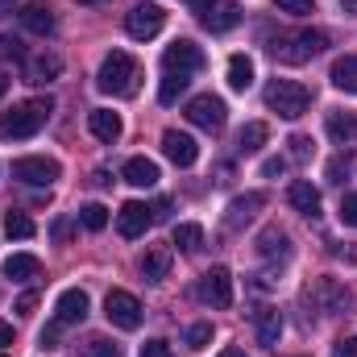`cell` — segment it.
I'll return each instance as SVG.
<instances>
[{
    "instance_id": "6da1fadb",
    "label": "cell",
    "mask_w": 357,
    "mask_h": 357,
    "mask_svg": "<svg viewBox=\"0 0 357 357\" xmlns=\"http://www.w3.org/2000/svg\"><path fill=\"white\" fill-rule=\"evenodd\" d=\"M328 46V38L320 29H278L266 38V50L274 63H287V67H299L307 63L312 54H320Z\"/></svg>"
},
{
    "instance_id": "7a4b0ae2",
    "label": "cell",
    "mask_w": 357,
    "mask_h": 357,
    "mask_svg": "<svg viewBox=\"0 0 357 357\" xmlns=\"http://www.w3.org/2000/svg\"><path fill=\"white\" fill-rule=\"evenodd\" d=\"M50 112H54V104L50 100H25V104H17L13 112H4L0 116V142H25V137H38L42 129H46V121H50Z\"/></svg>"
},
{
    "instance_id": "3957f363",
    "label": "cell",
    "mask_w": 357,
    "mask_h": 357,
    "mask_svg": "<svg viewBox=\"0 0 357 357\" xmlns=\"http://www.w3.org/2000/svg\"><path fill=\"white\" fill-rule=\"evenodd\" d=\"M137 84H142V67H137V59H133V54H125V50L104 54L100 75H96V88L108 91V96H133Z\"/></svg>"
},
{
    "instance_id": "277c9868",
    "label": "cell",
    "mask_w": 357,
    "mask_h": 357,
    "mask_svg": "<svg viewBox=\"0 0 357 357\" xmlns=\"http://www.w3.org/2000/svg\"><path fill=\"white\" fill-rule=\"evenodd\" d=\"M262 100H266L270 112H278L282 121H299L312 108V91L303 88V84H295V79H270Z\"/></svg>"
},
{
    "instance_id": "5b68a950",
    "label": "cell",
    "mask_w": 357,
    "mask_h": 357,
    "mask_svg": "<svg viewBox=\"0 0 357 357\" xmlns=\"http://www.w3.org/2000/svg\"><path fill=\"white\" fill-rule=\"evenodd\" d=\"M191 13L212 33H229V29L241 25V4L237 0H191Z\"/></svg>"
},
{
    "instance_id": "8992f818",
    "label": "cell",
    "mask_w": 357,
    "mask_h": 357,
    "mask_svg": "<svg viewBox=\"0 0 357 357\" xmlns=\"http://www.w3.org/2000/svg\"><path fill=\"white\" fill-rule=\"evenodd\" d=\"M187 121L191 125H199V129H208V133H220L225 129V121H229V108H225V100L220 96H191L187 100Z\"/></svg>"
},
{
    "instance_id": "52a82bcc",
    "label": "cell",
    "mask_w": 357,
    "mask_h": 357,
    "mask_svg": "<svg viewBox=\"0 0 357 357\" xmlns=\"http://www.w3.org/2000/svg\"><path fill=\"white\" fill-rule=\"evenodd\" d=\"M104 316H108L112 328L133 333V328L142 324V303H137V295H129V291H108V299H104Z\"/></svg>"
},
{
    "instance_id": "ba28073f",
    "label": "cell",
    "mask_w": 357,
    "mask_h": 357,
    "mask_svg": "<svg viewBox=\"0 0 357 357\" xmlns=\"http://www.w3.org/2000/svg\"><path fill=\"white\" fill-rule=\"evenodd\" d=\"M199 67H204V50L195 42H187V38H178L162 50V71L167 75H195Z\"/></svg>"
},
{
    "instance_id": "9c48e42d",
    "label": "cell",
    "mask_w": 357,
    "mask_h": 357,
    "mask_svg": "<svg viewBox=\"0 0 357 357\" xmlns=\"http://www.w3.org/2000/svg\"><path fill=\"white\" fill-rule=\"evenodd\" d=\"M59 175H63V167H59L54 158H42V154L13 162V178H17V183H29V187H50Z\"/></svg>"
},
{
    "instance_id": "30bf717a",
    "label": "cell",
    "mask_w": 357,
    "mask_h": 357,
    "mask_svg": "<svg viewBox=\"0 0 357 357\" xmlns=\"http://www.w3.org/2000/svg\"><path fill=\"white\" fill-rule=\"evenodd\" d=\"M162 25H167V13H162L158 4H133V8H129V17H125V33H129V38H137V42L154 38Z\"/></svg>"
},
{
    "instance_id": "8fae6325",
    "label": "cell",
    "mask_w": 357,
    "mask_h": 357,
    "mask_svg": "<svg viewBox=\"0 0 357 357\" xmlns=\"http://www.w3.org/2000/svg\"><path fill=\"white\" fill-rule=\"evenodd\" d=\"M312 303H316L324 316H345V312L354 307V295H349L337 278H320V282L312 287Z\"/></svg>"
},
{
    "instance_id": "7c38bea8",
    "label": "cell",
    "mask_w": 357,
    "mask_h": 357,
    "mask_svg": "<svg viewBox=\"0 0 357 357\" xmlns=\"http://www.w3.org/2000/svg\"><path fill=\"white\" fill-rule=\"evenodd\" d=\"M199 299H204L208 307H216V312L229 307V303H233V274L225 266H212L199 278Z\"/></svg>"
},
{
    "instance_id": "4fadbf2b",
    "label": "cell",
    "mask_w": 357,
    "mask_h": 357,
    "mask_svg": "<svg viewBox=\"0 0 357 357\" xmlns=\"http://www.w3.org/2000/svg\"><path fill=\"white\" fill-rule=\"evenodd\" d=\"M91 299L88 291H79V287H67L63 295H59V303H54V320L63 324V328H71V324H79L84 316H88Z\"/></svg>"
},
{
    "instance_id": "5bb4252c",
    "label": "cell",
    "mask_w": 357,
    "mask_h": 357,
    "mask_svg": "<svg viewBox=\"0 0 357 357\" xmlns=\"http://www.w3.org/2000/svg\"><path fill=\"white\" fill-rule=\"evenodd\" d=\"M154 225V216H150V208L146 204H137V199H129V204H121V212H116V233L121 237H142L146 229Z\"/></svg>"
},
{
    "instance_id": "9a60e30c",
    "label": "cell",
    "mask_w": 357,
    "mask_h": 357,
    "mask_svg": "<svg viewBox=\"0 0 357 357\" xmlns=\"http://www.w3.org/2000/svg\"><path fill=\"white\" fill-rule=\"evenodd\" d=\"M162 154H167L175 167H195V158H199V146H195V137H191V133L167 129V133H162Z\"/></svg>"
},
{
    "instance_id": "2e32d148",
    "label": "cell",
    "mask_w": 357,
    "mask_h": 357,
    "mask_svg": "<svg viewBox=\"0 0 357 357\" xmlns=\"http://www.w3.org/2000/svg\"><path fill=\"white\" fill-rule=\"evenodd\" d=\"M262 208H266V195H262V191H245V195H237V199L225 208V225H229V229H241V225H250Z\"/></svg>"
},
{
    "instance_id": "e0dca14e",
    "label": "cell",
    "mask_w": 357,
    "mask_h": 357,
    "mask_svg": "<svg viewBox=\"0 0 357 357\" xmlns=\"http://www.w3.org/2000/svg\"><path fill=\"white\" fill-rule=\"evenodd\" d=\"M21 25L29 29V33H38V38H46V33H54V8L46 4V0H29V4H21Z\"/></svg>"
},
{
    "instance_id": "ac0fdd59",
    "label": "cell",
    "mask_w": 357,
    "mask_h": 357,
    "mask_svg": "<svg viewBox=\"0 0 357 357\" xmlns=\"http://www.w3.org/2000/svg\"><path fill=\"white\" fill-rule=\"evenodd\" d=\"M287 199H291V208L295 212H303V216H320V187H312L307 178H295L291 183V191H287Z\"/></svg>"
},
{
    "instance_id": "d6986e66",
    "label": "cell",
    "mask_w": 357,
    "mask_h": 357,
    "mask_svg": "<svg viewBox=\"0 0 357 357\" xmlns=\"http://www.w3.org/2000/svg\"><path fill=\"white\" fill-rule=\"evenodd\" d=\"M171 262H175L171 245H150L146 258H142V278H146V282H162V278L171 274Z\"/></svg>"
},
{
    "instance_id": "ffe728a7",
    "label": "cell",
    "mask_w": 357,
    "mask_h": 357,
    "mask_svg": "<svg viewBox=\"0 0 357 357\" xmlns=\"http://www.w3.org/2000/svg\"><path fill=\"white\" fill-rule=\"evenodd\" d=\"M88 129H91V137H100V142H108V146H112V142L121 137V129H125V125H121V116H116L112 108H91V112H88Z\"/></svg>"
},
{
    "instance_id": "44dd1931",
    "label": "cell",
    "mask_w": 357,
    "mask_h": 357,
    "mask_svg": "<svg viewBox=\"0 0 357 357\" xmlns=\"http://www.w3.org/2000/svg\"><path fill=\"white\" fill-rule=\"evenodd\" d=\"M258 254L270 258V262H287L291 258V237L278 225H270V229H262V237H258Z\"/></svg>"
},
{
    "instance_id": "7402d4cb",
    "label": "cell",
    "mask_w": 357,
    "mask_h": 357,
    "mask_svg": "<svg viewBox=\"0 0 357 357\" xmlns=\"http://www.w3.org/2000/svg\"><path fill=\"white\" fill-rule=\"evenodd\" d=\"M63 75V59L59 54H38V59H25V79L29 84H50Z\"/></svg>"
},
{
    "instance_id": "603a6c76",
    "label": "cell",
    "mask_w": 357,
    "mask_h": 357,
    "mask_svg": "<svg viewBox=\"0 0 357 357\" xmlns=\"http://www.w3.org/2000/svg\"><path fill=\"white\" fill-rule=\"evenodd\" d=\"M254 328H258V341L274 349L278 345V337H282V316H278V307H258L254 312Z\"/></svg>"
},
{
    "instance_id": "cb8c5ba5",
    "label": "cell",
    "mask_w": 357,
    "mask_h": 357,
    "mask_svg": "<svg viewBox=\"0 0 357 357\" xmlns=\"http://www.w3.org/2000/svg\"><path fill=\"white\" fill-rule=\"evenodd\" d=\"M324 129H328V137H333L337 146H354L357 142V116L354 112H328Z\"/></svg>"
},
{
    "instance_id": "d4e9b609",
    "label": "cell",
    "mask_w": 357,
    "mask_h": 357,
    "mask_svg": "<svg viewBox=\"0 0 357 357\" xmlns=\"http://www.w3.org/2000/svg\"><path fill=\"white\" fill-rule=\"evenodd\" d=\"M328 79H333V88H337V91L357 96V54L337 59V63H333V71H328Z\"/></svg>"
},
{
    "instance_id": "484cf974",
    "label": "cell",
    "mask_w": 357,
    "mask_h": 357,
    "mask_svg": "<svg viewBox=\"0 0 357 357\" xmlns=\"http://www.w3.org/2000/svg\"><path fill=\"white\" fill-rule=\"evenodd\" d=\"M121 175H125L129 187H154V183H158V167H154L150 158H129Z\"/></svg>"
},
{
    "instance_id": "4316f807",
    "label": "cell",
    "mask_w": 357,
    "mask_h": 357,
    "mask_svg": "<svg viewBox=\"0 0 357 357\" xmlns=\"http://www.w3.org/2000/svg\"><path fill=\"white\" fill-rule=\"evenodd\" d=\"M38 270H42V262H38L33 254H8V258H4V278H13V282L38 278Z\"/></svg>"
},
{
    "instance_id": "83f0119b",
    "label": "cell",
    "mask_w": 357,
    "mask_h": 357,
    "mask_svg": "<svg viewBox=\"0 0 357 357\" xmlns=\"http://www.w3.org/2000/svg\"><path fill=\"white\" fill-rule=\"evenodd\" d=\"M266 137H270L266 121H250V125L237 133V150H241V154H258V150L266 146Z\"/></svg>"
},
{
    "instance_id": "f1b7e54d",
    "label": "cell",
    "mask_w": 357,
    "mask_h": 357,
    "mask_svg": "<svg viewBox=\"0 0 357 357\" xmlns=\"http://www.w3.org/2000/svg\"><path fill=\"white\" fill-rule=\"evenodd\" d=\"M229 88L233 91L254 88V63H250L245 54H233V59H229Z\"/></svg>"
},
{
    "instance_id": "f546056e",
    "label": "cell",
    "mask_w": 357,
    "mask_h": 357,
    "mask_svg": "<svg viewBox=\"0 0 357 357\" xmlns=\"http://www.w3.org/2000/svg\"><path fill=\"white\" fill-rule=\"evenodd\" d=\"M175 245L183 250V254H195V250L204 245V229H199L195 220H183V225H175Z\"/></svg>"
},
{
    "instance_id": "4dcf8cb0",
    "label": "cell",
    "mask_w": 357,
    "mask_h": 357,
    "mask_svg": "<svg viewBox=\"0 0 357 357\" xmlns=\"http://www.w3.org/2000/svg\"><path fill=\"white\" fill-rule=\"evenodd\" d=\"M4 233H8V241H29L38 229L25 212H4Z\"/></svg>"
},
{
    "instance_id": "1f68e13d",
    "label": "cell",
    "mask_w": 357,
    "mask_h": 357,
    "mask_svg": "<svg viewBox=\"0 0 357 357\" xmlns=\"http://www.w3.org/2000/svg\"><path fill=\"white\" fill-rule=\"evenodd\" d=\"M79 225H84L88 233H100V229L108 225V208H104V204H84V208H79Z\"/></svg>"
},
{
    "instance_id": "d6a6232c",
    "label": "cell",
    "mask_w": 357,
    "mask_h": 357,
    "mask_svg": "<svg viewBox=\"0 0 357 357\" xmlns=\"http://www.w3.org/2000/svg\"><path fill=\"white\" fill-rule=\"evenodd\" d=\"M187 84H191V75H167L162 88H158V100H162V104H175L178 96L187 91Z\"/></svg>"
},
{
    "instance_id": "836d02e7",
    "label": "cell",
    "mask_w": 357,
    "mask_h": 357,
    "mask_svg": "<svg viewBox=\"0 0 357 357\" xmlns=\"http://www.w3.org/2000/svg\"><path fill=\"white\" fill-rule=\"evenodd\" d=\"M208 345H212V324H208V320L191 324V328H187V349L199 354V349H208Z\"/></svg>"
},
{
    "instance_id": "e575fe53",
    "label": "cell",
    "mask_w": 357,
    "mask_h": 357,
    "mask_svg": "<svg viewBox=\"0 0 357 357\" xmlns=\"http://www.w3.org/2000/svg\"><path fill=\"white\" fill-rule=\"evenodd\" d=\"M0 63H25V46L13 33H0Z\"/></svg>"
},
{
    "instance_id": "d590c367",
    "label": "cell",
    "mask_w": 357,
    "mask_h": 357,
    "mask_svg": "<svg viewBox=\"0 0 357 357\" xmlns=\"http://www.w3.org/2000/svg\"><path fill=\"white\" fill-rule=\"evenodd\" d=\"M274 8L291 13V17H307V13H316V0H274Z\"/></svg>"
},
{
    "instance_id": "8d00e7d4",
    "label": "cell",
    "mask_w": 357,
    "mask_h": 357,
    "mask_svg": "<svg viewBox=\"0 0 357 357\" xmlns=\"http://www.w3.org/2000/svg\"><path fill=\"white\" fill-rule=\"evenodd\" d=\"M79 357H116V345H112V341H104V337H91L88 345L79 349Z\"/></svg>"
},
{
    "instance_id": "74e56055",
    "label": "cell",
    "mask_w": 357,
    "mask_h": 357,
    "mask_svg": "<svg viewBox=\"0 0 357 357\" xmlns=\"http://www.w3.org/2000/svg\"><path fill=\"white\" fill-rule=\"evenodd\" d=\"M337 216H341V225L357 229V195H341V208H337Z\"/></svg>"
},
{
    "instance_id": "f35d334b",
    "label": "cell",
    "mask_w": 357,
    "mask_h": 357,
    "mask_svg": "<svg viewBox=\"0 0 357 357\" xmlns=\"http://www.w3.org/2000/svg\"><path fill=\"white\" fill-rule=\"evenodd\" d=\"M291 154H295L299 162H307V158L316 154V146H312V137H303V133H295V137H291Z\"/></svg>"
},
{
    "instance_id": "ab89813d",
    "label": "cell",
    "mask_w": 357,
    "mask_h": 357,
    "mask_svg": "<svg viewBox=\"0 0 357 357\" xmlns=\"http://www.w3.org/2000/svg\"><path fill=\"white\" fill-rule=\"evenodd\" d=\"M137 357H171V345H167V341H146Z\"/></svg>"
},
{
    "instance_id": "60d3db41",
    "label": "cell",
    "mask_w": 357,
    "mask_h": 357,
    "mask_svg": "<svg viewBox=\"0 0 357 357\" xmlns=\"http://www.w3.org/2000/svg\"><path fill=\"white\" fill-rule=\"evenodd\" d=\"M59 328H63L59 320H54L50 328H42V349H59Z\"/></svg>"
},
{
    "instance_id": "b9f144b4",
    "label": "cell",
    "mask_w": 357,
    "mask_h": 357,
    "mask_svg": "<svg viewBox=\"0 0 357 357\" xmlns=\"http://www.w3.org/2000/svg\"><path fill=\"white\" fill-rule=\"evenodd\" d=\"M282 171H287V158H266V162H262V175L266 178H278Z\"/></svg>"
},
{
    "instance_id": "7bdbcfd3",
    "label": "cell",
    "mask_w": 357,
    "mask_h": 357,
    "mask_svg": "<svg viewBox=\"0 0 357 357\" xmlns=\"http://www.w3.org/2000/svg\"><path fill=\"white\" fill-rule=\"evenodd\" d=\"M33 307H38V295H33V291H25V295H17V312H21V316H29Z\"/></svg>"
},
{
    "instance_id": "ee69618b",
    "label": "cell",
    "mask_w": 357,
    "mask_h": 357,
    "mask_svg": "<svg viewBox=\"0 0 357 357\" xmlns=\"http://www.w3.org/2000/svg\"><path fill=\"white\" fill-rule=\"evenodd\" d=\"M333 357H357V337H349V341H337Z\"/></svg>"
},
{
    "instance_id": "f6af8a7d",
    "label": "cell",
    "mask_w": 357,
    "mask_h": 357,
    "mask_svg": "<svg viewBox=\"0 0 357 357\" xmlns=\"http://www.w3.org/2000/svg\"><path fill=\"white\" fill-rule=\"evenodd\" d=\"M167 212H171V199H158V204L150 208V216H154V220H167Z\"/></svg>"
},
{
    "instance_id": "bcb514c9",
    "label": "cell",
    "mask_w": 357,
    "mask_h": 357,
    "mask_svg": "<svg viewBox=\"0 0 357 357\" xmlns=\"http://www.w3.org/2000/svg\"><path fill=\"white\" fill-rule=\"evenodd\" d=\"M8 345H13V324L0 320V349H8Z\"/></svg>"
},
{
    "instance_id": "7dc6e473",
    "label": "cell",
    "mask_w": 357,
    "mask_h": 357,
    "mask_svg": "<svg viewBox=\"0 0 357 357\" xmlns=\"http://www.w3.org/2000/svg\"><path fill=\"white\" fill-rule=\"evenodd\" d=\"M220 357H245V349H220Z\"/></svg>"
},
{
    "instance_id": "c3c4849f",
    "label": "cell",
    "mask_w": 357,
    "mask_h": 357,
    "mask_svg": "<svg viewBox=\"0 0 357 357\" xmlns=\"http://www.w3.org/2000/svg\"><path fill=\"white\" fill-rule=\"evenodd\" d=\"M4 91H8V75L0 71V100H4Z\"/></svg>"
},
{
    "instance_id": "681fc988",
    "label": "cell",
    "mask_w": 357,
    "mask_h": 357,
    "mask_svg": "<svg viewBox=\"0 0 357 357\" xmlns=\"http://www.w3.org/2000/svg\"><path fill=\"white\" fill-rule=\"evenodd\" d=\"M341 8H345V13H357V0H341Z\"/></svg>"
},
{
    "instance_id": "f907efd6",
    "label": "cell",
    "mask_w": 357,
    "mask_h": 357,
    "mask_svg": "<svg viewBox=\"0 0 357 357\" xmlns=\"http://www.w3.org/2000/svg\"><path fill=\"white\" fill-rule=\"evenodd\" d=\"M13 4H17V0H0V13H13Z\"/></svg>"
},
{
    "instance_id": "816d5d0a",
    "label": "cell",
    "mask_w": 357,
    "mask_h": 357,
    "mask_svg": "<svg viewBox=\"0 0 357 357\" xmlns=\"http://www.w3.org/2000/svg\"><path fill=\"white\" fill-rule=\"evenodd\" d=\"M79 4H104V0H79Z\"/></svg>"
}]
</instances>
